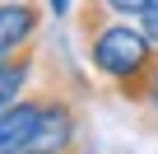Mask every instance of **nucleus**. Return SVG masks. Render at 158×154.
<instances>
[{
	"mask_svg": "<svg viewBox=\"0 0 158 154\" xmlns=\"http://www.w3.org/2000/svg\"><path fill=\"white\" fill-rule=\"evenodd\" d=\"M28 75H33V47H23V51H10L5 61H0V112H10V108L23 98Z\"/></svg>",
	"mask_w": 158,
	"mask_h": 154,
	"instance_id": "39448f33",
	"label": "nucleus"
},
{
	"mask_svg": "<svg viewBox=\"0 0 158 154\" xmlns=\"http://www.w3.org/2000/svg\"><path fill=\"white\" fill-rule=\"evenodd\" d=\"M28 154H74V108L60 94L42 98V117L28 140Z\"/></svg>",
	"mask_w": 158,
	"mask_h": 154,
	"instance_id": "f03ea898",
	"label": "nucleus"
},
{
	"mask_svg": "<svg viewBox=\"0 0 158 154\" xmlns=\"http://www.w3.org/2000/svg\"><path fill=\"white\" fill-rule=\"evenodd\" d=\"M139 28H144V33H149V42L158 47V0H149V10L139 14Z\"/></svg>",
	"mask_w": 158,
	"mask_h": 154,
	"instance_id": "0eeeda50",
	"label": "nucleus"
},
{
	"mask_svg": "<svg viewBox=\"0 0 158 154\" xmlns=\"http://www.w3.org/2000/svg\"><path fill=\"white\" fill-rule=\"evenodd\" d=\"M102 10H112L116 19H139L144 10H149V0H98Z\"/></svg>",
	"mask_w": 158,
	"mask_h": 154,
	"instance_id": "423d86ee",
	"label": "nucleus"
},
{
	"mask_svg": "<svg viewBox=\"0 0 158 154\" xmlns=\"http://www.w3.org/2000/svg\"><path fill=\"white\" fill-rule=\"evenodd\" d=\"M139 103H149V108H158V65L149 70V80H144V94H139Z\"/></svg>",
	"mask_w": 158,
	"mask_h": 154,
	"instance_id": "6e6552de",
	"label": "nucleus"
},
{
	"mask_svg": "<svg viewBox=\"0 0 158 154\" xmlns=\"http://www.w3.org/2000/svg\"><path fill=\"white\" fill-rule=\"evenodd\" d=\"M51 10H56V14H65V10H70V0H51Z\"/></svg>",
	"mask_w": 158,
	"mask_h": 154,
	"instance_id": "1a4fd4ad",
	"label": "nucleus"
},
{
	"mask_svg": "<svg viewBox=\"0 0 158 154\" xmlns=\"http://www.w3.org/2000/svg\"><path fill=\"white\" fill-rule=\"evenodd\" d=\"M37 28H42V10L33 5V0H14V5H0V51H23V47H33V37H37Z\"/></svg>",
	"mask_w": 158,
	"mask_h": 154,
	"instance_id": "20e7f679",
	"label": "nucleus"
},
{
	"mask_svg": "<svg viewBox=\"0 0 158 154\" xmlns=\"http://www.w3.org/2000/svg\"><path fill=\"white\" fill-rule=\"evenodd\" d=\"M89 61H93V70L102 75V80H112L130 103H139L149 70L158 65V47L149 42V33L139 24L112 19V24H102L89 37Z\"/></svg>",
	"mask_w": 158,
	"mask_h": 154,
	"instance_id": "f257e3e1",
	"label": "nucleus"
},
{
	"mask_svg": "<svg viewBox=\"0 0 158 154\" xmlns=\"http://www.w3.org/2000/svg\"><path fill=\"white\" fill-rule=\"evenodd\" d=\"M42 98L47 94H28L10 112H0V154H28V140H33L37 117H42Z\"/></svg>",
	"mask_w": 158,
	"mask_h": 154,
	"instance_id": "7ed1b4c3",
	"label": "nucleus"
}]
</instances>
